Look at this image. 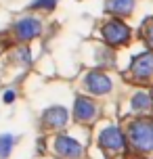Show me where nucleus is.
<instances>
[{"label": "nucleus", "mask_w": 153, "mask_h": 159, "mask_svg": "<svg viewBox=\"0 0 153 159\" xmlns=\"http://www.w3.org/2000/svg\"><path fill=\"white\" fill-rule=\"evenodd\" d=\"M132 107L137 109V111H147L149 107H151V98L147 92H137L134 98H132Z\"/></svg>", "instance_id": "12"}, {"label": "nucleus", "mask_w": 153, "mask_h": 159, "mask_svg": "<svg viewBox=\"0 0 153 159\" xmlns=\"http://www.w3.org/2000/svg\"><path fill=\"white\" fill-rule=\"evenodd\" d=\"M84 84L88 88V92H92V94H107L111 90V80L103 71H90L86 75V82Z\"/></svg>", "instance_id": "6"}, {"label": "nucleus", "mask_w": 153, "mask_h": 159, "mask_svg": "<svg viewBox=\"0 0 153 159\" xmlns=\"http://www.w3.org/2000/svg\"><path fill=\"white\" fill-rule=\"evenodd\" d=\"M103 40L109 46H122V44H128L130 40V27L126 23H122L120 19H111L103 25Z\"/></svg>", "instance_id": "2"}, {"label": "nucleus", "mask_w": 153, "mask_h": 159, "mask_svg": "<svg viewBox=\"0 0 153 159\" xmlns=\"http://www.w3.org/2000/svg\"><path fill=\"white\" fill-rule=\"evenodd\" d=\"M134 8V0H107V11L113 15H130Z\"/></svg>", "instance_id": "10"}, {"label": "nucleus", "mask_w": 153, "mask_h": 159, "mask_svg": "<svg viewBox=\"0 0 153 159\" xmlns=\"http://www.w3.org/2000/svg\"><path fill=\"white\" fill-rule=\"evenodd\" d=\"M128 138L134 144V149L143 153H149L153 149V132H151V121L149 119H138L134 124H130Z\"/></svg>", "instance_id": "1"}, {"label": "nucleus", "mask_w": 153, "mask_h": 159, "mask_svg": "<svg viewBox=\"0 0 153 159\" xmlns=\"http://www.w3.org/2000/svg\"><path fill=\"white\" fill-rule=\"evenodd\" d=\"M73 115L78 121H92L97 117V103L88 98V96H78L76 98V107H73Z\"/></svg>", "instance_id": "7"}, {"label": "nucleus", "mask_w": 153, "mask_h": 159, "mask_svg": "<svg viewBox=\"0 0 153 159\" xmlns=\"http://www.w3.org/2000/svg\"><path fill=\"white\" fill-rule=\"evenodd\" d=\"M55 151L65 159H80L84 149H82V144L72 138V136H59L55 140Z\"/></svg>", "instance_id": "4"}, {"label": "nucleus", "mask_w": 153, "mask_h": 159, "mask_svg": "<svg viewBox=\"0 0 153 159\" xmlns=\"http://www.w3.org/2000/svg\"><path fill=\"white\" fill-rule=\"evenodd\" d=\"M13 101H15V92H13V90H8L7 94H4V103H13Z\"/></svg>", "instance_id": "14"}, {"label": "nucleus", "mask_w": 153, "mask_h": 159, "mask_svg": "<svg viewBox=\"0 0 153 159\" xmlns=\"http://www.w3.org/2000/svg\"><path fill=\"white\" fill-rule=\"evenodd\" d=\"M40 32H42V23L36 17H25V19H19L15 23V36L19 40H23V42L36 38Z\"/></svg>", "instance_id": "5"}, {"label": "nucleus", "mask_w": 153, "mask_h": 159, "mask_svg": "<svg viewBox=\"0 0 153 159\" xmlns=\"http://www.w3.org/2000/svg\"><path fill=\"white\" fill-rule=\"evenodd\" d=\"M13 144H15V136L13 134H2L0 136V159H7L13 151Z\"/></svg>", "instance_id": "11"}, {"label": "nucleus", "mask_w": 153, "mask_h": 159, "mask_svg": "<svg viewBox=\"0 0 153 159\" xmlns=\"http://www.w3.org/2000/svg\"><path fill=\"white\" fill-rule=\"evenodd\" d=\"M151 55L149 52H143V55H138L132 59V73L141 80H149L151 78Z\"/></svg>", "instance_id": "9"}, {"label": "nucleus", "mask_w": 153, "mask_h": 159, "mask_svg": "<svg viewBox=\"0 0 153 159\" xmlns=\"http://www.w3.org/2000/svg\"><path fill=\"white\" fill-rule=\"evenodd\" d=\"M99 144L107 149V151H124V147H126V138L122 134L120 128L115 126H109L105 128L103 132L99 134Z\"/></svg>", "instance_id": "3"}, {"label": "nucleus", "mask_w": 153, "mask_h": 159, "mask_svg": "<svg viewBox=\"0 0 153 159\" xmlns=\"http://www.w3.org/2000/svg\"><path fill=\"white\" fill-rule=\"evenodd\" d=\"M67 119H69V113L65 107H49L44 115H42V121H44V126L49 128H65L67 126Z\"/></svg>", "instance_id": "8"}, {"label": "nucleus", "mask_w": 153, "mask_h": 159, "mask_svg": "<svg viewBox=\"0 0 153 159\" xmlns=\"http://www.w3.org/2000/svg\"><path fill=\"white\" fill-rule=\"evenodd\" d=\"M57 0H34L32 8H55Z\"/></svg>", "instance_id": "13"}]
</instances>
